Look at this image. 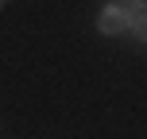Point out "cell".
<instances>
[{
    "label": "cell",
    "instance_id": "cell-1",
    "mask_svg": "<svg viewBox=\"0 0 147 139\" xmlns=\"http://www.w3.org/2000/svg\"><path fill=\"white\" fill-rule=\"evenodd\" d=\"M97 31L101 35H128L132 31V12H128L124 4H105L101 12H97Z\"/></svg>",
    "mask_w": 147,
    "mask_h": 139
},
{
    "label": "cell",
    "instance_id": "cell-2",
    "mask_svg": "<svg viewBox=\"0 0 147 139\" xmlns=\"http://www.w3.org/2000/svg\"><path fill=\"white\" fill-rule=\"evenodd\" d=\"M128 35H136L140 43H147V12H136L132 15V31H128Z\"/></svg>",
    "mask_w": 147,
    "mask_h": 139
},
{
    "label": "cell",
    "instance_id": "cell-3",
    "mask_svg": "<svg viewBox=\"0 0 147 139\" xmlns=\"http://www.w3.org/2000/svg\"><path fill=\"white\" fill-rule=\"evenodd\" d=\"M116 4H124L132 15H136V12H147V0H116Z\"/></svg>",
    "mask_w": 147,
    "mask_h": 139
},
{
    "label": "cell",
    "instance_id": "cell-4",
    "mask_svg": "<svg viewBox=\"0 0 147 139\" xmlns=\"http://www.w3.org/2000/svg\"><path fill=\"white\" fill-rule=\"evenodd\" d=\"M0 8H4V0H0Z\"/></svg>",
    "mask_w": 147,
    "mask_h": 139
}]
</instances>
